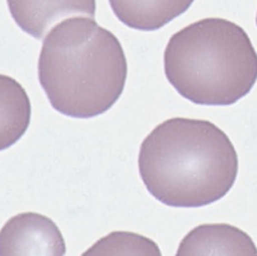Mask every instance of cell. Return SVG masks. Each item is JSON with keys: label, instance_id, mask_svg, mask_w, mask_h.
<instances>
[{"label": "cell", "instance_id": "1", "mask_svg": "<svg viewBox=\"0 0 257 256\" xmlns=\"http://www.w3.org/2000/svg\"><path fill=\"white\" fill-rule=\"evenodd\" d=\"M140 177L148 191L171 207H202L229 193L238 175L233 142L210 121L171 117L142 141Z\"/></svg>", "mask_w": 257, "mask_h": 256}, {"label": "cell", "instance_id": "2", "mask_svg": "<svg viewBox=\"0 0 257 256\" xmlns=\"http://www.w3.org/2000/svg\"><path fill=\"white\" fill-rule=\"evenodd\" d=\"M126 77L120 41L92 17L64 19L44 39L38 80L61 114L76 119L103 114L122 95Z\"/></svg>", "mask_w": 257, "mask_h": 256}, {"label": "cell", "instance_id": "3", "mask_svg": "<svg viewBox=\"0 0 257 256\" xmlns=\"http://www.w3.org/2000/svg\"><path fill=\"white\" fill-rule=\"evenodd\" d=\"M168 82L198 105H231L257 81V53L249 36L224 18H205L174 34L164 55Z\"/></svg>", "mask_w": 257, "mask_h": 256}, {"label": "cell", "instance_id": "4", "mask_svg": "<svg viewBox=\"0 0 257 256\" xmlns=\"http://www.w3.org/2000/svg\"><path fill=\"white\" fill-rule=\"evenodd\" d=\"M65 252V240L57 225L41 214L14 216L0 233L2 256H63Z\"/></svg>", "mask_w": 257, "mask_h": 256}, {"label": "cell", "instance_id": "5", "mask_svg": "<svg viewBox=\"0 0 257 256\" xmlns=\"http://www.w3.org/2000/svg\"><path fill=\"white\" fill-rule=\"evenodd\" d=\"M12 16L22 31L36 39H43L48 29L72 15L94 18L95 0H7Z\"/></svg>", "mask_w": 257, "mask_h": 256}, {"label": "cell", "instance_id": "6", "mask_svg": "<svg viewBox=\"0 0 257 256\" xmlns=\"http://www.w3.org/2000/svg\"><path fill=\"white\" fill-rule=\"evenodd\" d=\"M177 255L257 256V247L248 234L233 225L202 224L185 236Z\"/></svg>", "mask_w": 257, "mask_h": 256}, {"label": "cell", "instance_id": "7", "mask_svg": "<svg viewBox=\"0 0 257 256\" xmlns=\"http://www.w3.org/2000/svg\"><path fill=\"white\" fill-rule=\"evenodd\" d=\"M195 0H108L116 18L125 26L153 32L186 13Z\"/></svg>", "mask_w": 257, "mask_h": 256}, {"label": "cell", "instance_id": "8", "mask_svg": "<svg viewBox=\"0 0 257 256\" xmlns=\"http://www.w3.org/2000/svg\"><path fill=\"white\" fill-rule=\"evenodd\" d=\"M2 81V145L6 150L27 131L32 116L31 101L26 91L13 77L0 76Z\"/></svg>", "mask_w": 257, "mask_h": 256}, {"label": "cell", "instance_id": "9", "mask_svg": "<svg viewBox=\"0 0 257 256\" xmlns=\"http://www.w3.org/2000/svg\"><path fill=\"white\" fill-rule=\"evenodd\" d=\"M83 255L160 256L161 250L152 239L131 232H112L98 239Z\"/></svg>", "mask_w": 257, "mask_h": 256}, {"label": "cell", "instance_id": "10", "mask_svg": "<svg viewBox=\"0 0 257 256\" xmlns=\"http://www.w3.org/2000/svg\"><path fill=\"white\" fill-rule=\"evenodd\" d=\"M256 24H257V16H256Z\"/></svg>", "mask_w": 257, "mask_h": 256}]
</instances>
